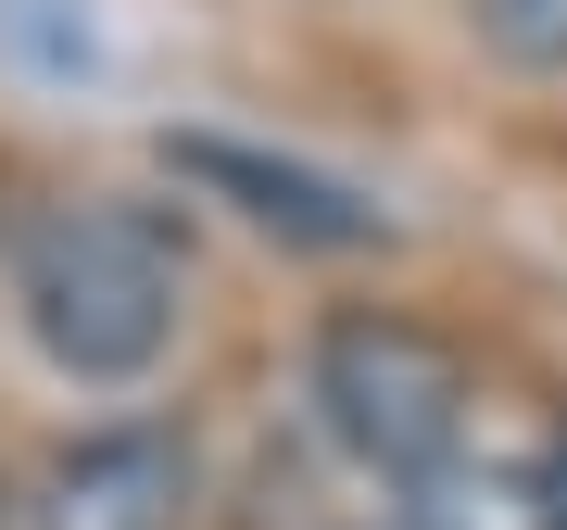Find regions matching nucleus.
<instances>
[{
	"mask_svg": "<svg viewBox=\"0 0 567 530\" xmlns=\"http://www.w3.org/2000/svg\"><path fill=\"white\" fill-rule=\"evenodd\" d=\"M13 316L39 342L51 379L76 391H126L177 354V316H189V253L177 227L140 215V203H63L25 227L13 253Z\"/></svg>",
	"mask_w": 567,
	"mask_h": 530,
	"instance_id": "obj_1",
	"label": "nucleus"
},
{
	"mask_svg": "<svg viewBox=\"0 0 567 530\" xmlns=\"http://www.w3.org/2000/svg\"><path fill=\"white\" fill-rule=\"evenodd\" d=\"M303 405L328 429V455H353L365 480H429V468L466 455V405H480V391H466V354L442 342V328L353 304V316L316 328Z\"/></svg>",
	"mask_w": 567,
	"mask_h": 530,
	"instance_id": "obj_2",
	"label": "nucleus"
},
{
	"mask_svg": "<svg viewBox=\"0 0 567 530\" xmlns=\"http://www.w3.org/2000/svg\"><path fill=\"white\" fill-rule=\"evenodd\" d=\"M164 177H189L203 203H227L240 227H265V241H290V253H365L379 241V203H365V190H341L328 164L252 152V140H227V126H164Z\"/></svg>",
	"mask_w": 567,
	"mask_h": 530,
	"instance_id": "obj_3",
	"label": "nucleus"
},
{
	"mask_svg": "<svg viewBox=\"0 0 567 530\" xmlns=\"http://www.w3.org/2000/svg\"><path fill=\"white\" fill-rule=\"evenodd\" d=\"M177 518H189V442L164 417L76 429L25 492V530H177Z\"/></svg>",
	"mask_w": 567,
	"mask_h": 530,
	"instance_id": "obj_4",
	"label": "nucleus"
},
{
	"mask_svg": "<svg viewBox=\"0 0 567 530\" xmlns=\"http://www.w3.org/2000/svg\"><path fill=\"white\" fill-rule=\"evenodd\" d=\"M416 506H404V530H555V480H517V468H429V480H404Z\"/></svg>",
	"mask_w": 567,
	"mask_h": 530,
	"instance_id": "obj_5",
	"label": "nucleus"
},
{
	"mask_svg": "<svg viewBox=\"0 0 567 530\" xmlns=\"http://www.w3.org/2000/svg\"><path fill=\"white\" fill-rule=\"evenodd\" d=\"M466 26L517 77H567V0H466Z\"/></svg>",
	"mask_w": 567,
	"mask_h": 530,
	"instance_id": "obj_6",
	"label": "nucleus"
},
{
	"mask_svg": "<svg viewBox=\"0 0 567 530\" xmlns=\"http://www.w3.org/2000/svg\"><path fill=\"white\" fill-rule=\"evenodd\" d=\"M365 530H379V518H365Z\"/></svg>",
	"mask_w": 567,
	"mask_h": 530,
	"instance_id": "obj_7",
	"label": "nucleus"
}]
</instances>
